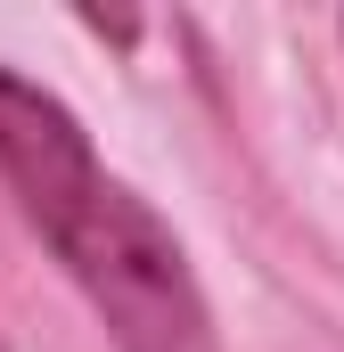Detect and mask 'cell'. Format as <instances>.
Instances as JSON below:
<instances>
[{
  "mask_svg": "<svg viewBox=\"0 0 344 352\" xmlns=\"http://www.w3.org/2000/svg\"><path fill=\"white\" fill-rule=\"evenodd\" d=\"M0 180L25 221L50 238L66 278L115 328V352H213L205 295L164 221L90 156V131L66 98L0 66Z\"/></svg>",
  "mask_w": 344,
  "mask_h": 352,
  "instance_id": "1",
  "label": "cell"
}]
</instances>
